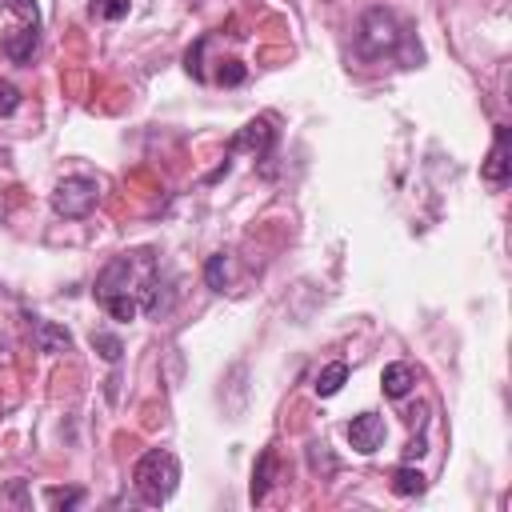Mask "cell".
Masks as SVG:
<instances>
[{"instance_id":"1","label":"cell","mask_w":512,"mask_h":512,"mask_svg":"<svg viewBox=\"0 0 512 512\" xmlns=\"http://www.w3.org/2000/svg\"><path fill=\"white\" fill-rule=\"evenodd\" d=\"M132 484H136L140 500L156 508V504H164L176 492V484H180V460L168 448H148L136 460V468H132Z\"/></svg>"},{"instance_id":"2","label":"cell","mask_w":512,"mask_h":512,"mask_svg":"<svg viewBox=\"0 0 512 512\" xmlns=\"http://www.w3.org/2000/svg\"><path fill=\"white\" fill-rule=\"evenodd\" d=\"M400 44V20L388 8H368L360 16V32H356V48L360 56H384Z\"/></svg>"},{"instance_id":"3","label":"cell","mask_w":512,"mask_h":512,"mask_svg":"<svg viewBox=\"0 0 512 512\" xmlns=\"http://www.w3.org/2000/svg\"><path fill=\"white\" fill-rule=\"evenodd\" d=\"M96 196H100V184L92 176H64L52 188V212L64 220H84L96 208Z\"/></svg>"},{"instance_id":"4","label":"cell","mask_w":512,"mask_h":512,"mask_svg":"<svg viewBox=\"0 0 512 512\" xmlns=\"http://www.w3.org/2000/svg\"><path fill=\"white\" fill-rule=\"evenodd\" d=\"M384 436H388V424H384V416H376V412H360V416H352V424H348V444H352L360 456H372V452L384 444Z\"/></svg>"},{"instance_id":"5","label":"cell","mask_w":512,"mask_h":512,"mask_svg":"<svg viewBox=\"0 0 512 512\" xmlns=\"http://www.w3.org/2000/svg\"><path fill=\"white\" fill-rule=\"evenodd\" d=\"M480 176H484L488 184H504V180L512 176V160H508V128H504V124L496 128V140H492V148H488V160L480 164Z\"/></svg>"},{"instance_id":"6","label":"cell","mask_w":512,"mask_h":512,"mask_svg":"<svg viewBox=\"0 0 512 512\" xmlns=\"http://www.w3.org/2000/svg\"><path fill=\"white\" fill-rule=\"evenodd\" d=\"M36 40H40V24H24V28H12L4 36V56L16 60V64H28L32 52H36Z\"/></svg>"},{"instance_id":"7","label":"cell","mask_w":512,"mask_h":512,"mask_svg":"<svg viewBox=\"0 0 512 512\" xmlns=\"http://www.w3.org/2000/svg\"><path fill=\"white\" fill-rule=\"evenodd\" d=\"M380 388H384V396L404 400V396L416 388V368H412V364H404V360L388 364V368H384V376H380Z\"/></svg>"},{"instance_id":"8","label":"cell","mask_w":512,"mask_h":512,"mask_svg":"<svg viewBox=\"0 0 512 512\" xmlns=\"http://www.w3.org/2000/svg\"><path fill=\"white\" fill-rule=\"evenodd\" d=\"M268 144H272V128H268V120H252V124H244V128L232 136L228 152H240V148H248V152H268Z\"/></svg>"},{"instance_id":"9","label":"cell","mask_w":512,"mask_h":512,"mask_svg":"<svg viewBox=\"0 0 512 512\" xmlns=\"http://www.w3.org/2000/svg\"><path fill=\"white\" fill-rule=\"evenodd\" d=\"M32 336H36L40 352H68V348H72L68 328H60V324H52V320H40V316H32Z\"/></svg>"},{"instance_id":"10","label":"cell","mask_w":512,"mask_h":512,"mask_svg":"<svg viewBox=\"0 0 512 512\" xmlns=\"http://www.w3.org/2000/svg\"><path fill=\"white\" fill-rule=\"evenodd\" d=\"M344 380H348V364L344 360H332L328 368H320V376H316V396H336L340 388H344Z\"/></svg>"},{"instance_id":"11","label":"cell","mask_w":512,"mask_h":512,"mask_svg":"<svg viewBox=\"0 0 512 512\" xmlns=\"http://www.w3.org/2000/svg\"><path fill=\"white\" fill-rule=\"evenodd\" d=\"M272 476H276V452L264 448V452H260V464H256V472H252V500H264V496H268Z\"/></svg>"},{"instance_id":"12","label":"cell","mask_w":512,"mask_h":512,"mask_svg":"<svg viewBox=\"0 0 512 512\" xmlns=\"http://www.w3.org/2000/svg\"><path fill=\"white\" fill-rule=\"evenodd\" d=\"M100 308H104L112 320H136L140 300H136V296H128V292H112V296H104V300H100Z\"/></svg>"},{"instance_id":"13","label":"cell","mask_w":512,"mask_h":512,"mask_svg":"<svg viewBox=\"0 0 512 512\" xmlns=\"http://www.w3.org/2000/svg\"><path fill=\"white\" fill-rule=\"evenodd\" d=\"M392 492H396V496H420V492H424V472L400 464V468L392 472Z\"/></svg>"},{"instance_id":"14","label":"cell","mask_w":512,"mask_h":512,"mask_svg":"<svg viewBox=\"0 0 512 512\" xmlns=\"http://www.w3.org/2000/svg\"><path fill=\"white\" fill-rule=\"evenodd\" d=\"M204 280H208L212 292H224V284H228V256H224V252L208 256V264H204Z\"/></svg>"},{"instance_id":"15","label":"cell","mask_w":512,"mask_h":512,"mask_svg":"<svg viewBox=\"0 0 512 512\" xmlns=\"http://www.w3.org/2000/svg\"><path fill=\"white\" fill-rule=\"evenodd\" d=\"M92 348H96L108 364H116V360H120V352H124L120 336H112V332H92Z\"/></svg>"},{"instance_id":"16","label":"cell","mask_w":512,"mask_h":512,"mask_svg":"<svg viewBox=\"0 0 512 512\" xmlns=\"http://www.w3.org/2000/svg\"><path fill=\"white\" fill-rule=\"evenodd\" d=\"M32 508V496H28V484L24 480H12L4 492H0V508Z\"/></svg>"},{"instance_id":"17","label":"cell","mask_w":512,"mask_h":512,"mask_svg":"<svg viewBox=\"0 0 512 512\" xmlns=\"http://www.w3.org/2000/svg\"><path fill=\"white\" fill-rule=\"evenodd\" d=\"M44 500L52 508H76L84 500V488H44Z\"/></svg>"},{"instance_id":"18","label":"cell","mask_w":512,"mask_h":512,"mask_svg":"<svg viewBox=\"0 0 512 512\" xmlns=\"http://www.w3.org/2000/svg\"><path fill=\"white\" fill-rule=\"evenodd\" d=\"M128 8H132V0H92V12L104 20H120V16H128Z\"/></svg>"},{"instance_id":"19","label":"cell","mask_w":512,"mask_h":512,"mask_svg":"<svg viewBox=\"0 0 512 512\" xmlns=\"http://www.w3.org/2000/svg\"><path fill=\"white\" fill-rule=\"evenodd\" d=\"M16 108H20V88L0 76V116H8V112H16Z\"/></svg>"},{"instance_id":"20","label":"cell","mask_w":512,"mask_h":512,"mask_svg":"<svg viewBox=\"0 0 512 512\" xmlns=\"http://www.w3.org/2000/svg\"><path fill=\"white\" fill-rule=\"evenodd\" d=\"M4 8H12L24 24H40V8H36V0H4Z\"/></svg>"},{"instance_id":"21","label":"cell","mask_w":512,"mask_h":512,"mask_svg":"<svg viewBox=\"0 0 512 512\" xmlns=\"http://www.w3.org/2000/svg\"><path fill=\"white\" fill-rule=\"evenodd\" d=\"M244 76H248V68H244L240 60H224V64H220V72H216V80H220V84H240Z\"/></svg>"},{"instance_id":"22","label":"cell","mask_w":512,"mask_h":512,"mask_svg":"<svg viewBox=\"0 0 512 512\" xmlns=\"http://www.w3.org/2000/svg\"><path fill=\"white\" fill-rule=\"evenodd\" d=\"M200 56H204V40H196V44L188 48V56H184V68H188L196 80H204V64H200Z\"/></svg>"}]
</instances>
